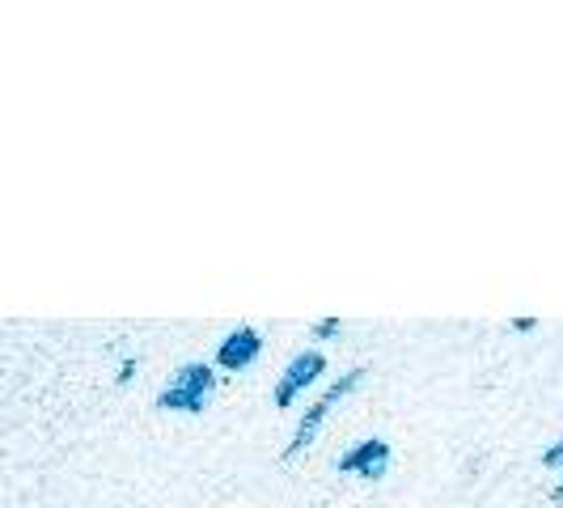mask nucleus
<instances>
[{"mask_svg": "<svg viewBox=\"0 0 563 508\" xmlns=\"http://www.w3.org/2000/svg\"><path fill=\"white\" fill-rule=\"evenodd\" d=\"M212 386H217L212 368L203 365V361H191V365H183L166 382V390L157 395V407H162V411L196 416V411H203V402H208V395H212Z\"/></svg>", "mask_w": 563, "mask_h": 508, "instance_id": "obj_1", "label": "nucleus"}, {"mask_svg": "<svg viewBox=\"0 0 563 508\" xmlns=\"http://www.w3.org/2000/svg\"><path fill=\"white\" fill-rule=\"evenodd\" d=\"M361 382H365V368H352V373H343V377H339L335 386H331V390H327V395L318 398V402H313L310 411L301 416V423H297V432H292V441H288V453H284V457H297V453L310 450L313 437H318V428H322V420H327V411L335 407L339 398L352 395V390H356Z\"/></svg>", "mask_w": 563, "mask_h": 508, "instance_id": "obj_2", "label": "nucleus"}, {"mask_svg": "<svg viewBox=\"0 0 563 508\" xmlns=\"http://www.w3.org/2000/svg\"><path fill=\"white\" fill-rule=\"evenodd\" d=\"M322 368H327V356H322V352H297V356H292V365L284 368L280 382H276V402L288 407L292 398L310 386V382L322 377Z\"/></svg>", "mask_w": 563, "mask_h": 508, "instance_id": "obj_3", "label": "nucleus"}, {"mask_svg": "<svg viewBox=\"0 0 563 508\" xmlns=\"http://www.w3.org/2000/svg\"><path fill=\"white\" fill-rule=\"evenodd\" d=\"M339 471L343 475H361V479H382L390 471V445L386 441H361V445L343 450Z\"/></svg>", "mask_w": 563, "mask_h": 508, "instance_id": "obj_4", "label": "nucleus"}, {"mask_svg": "<svg viewBox=\"0 0 563 508\" xmlns=\"http://www.w3.org/2000/svg\"><path fill=\"white\" fill-rule=\"evenodd\" d=\"M263 352V335L254 331V327H238V331H229L221 339V347H217V361L221 368H246Z\"/></svg>", "mask_w": 563, "mask_h": 508, "instance_id": "obj_5", "label": "nucleus"}, {"mask_svg": "<svg viewBox=\"0 0 563 508\" xmlns=\"http://www.w3.org/2000/svg\"><path fill=\"white\" fill-rule=\"evenodd\" d=\"M542 466H551V471H563V437L547 445V453H542Z\"/></svg>", "mask_w": 563, "mask_h": 508, "instance_id": "obj_6", "label": "nucleus"}, {"mask_svg": "<svg viewBox=\"0 0 563 508\" xmlns=\"http://www.w3.org/2000/svg\"><path fill=\"white\" fill-rule=\"evenodd\" d=\"M313 335H318V339H331V335H339V322H335V318H322V322H318V327H313Z\"/></svg>", "mask_w": 563, "mask_h": 508, "instance_id": "obj_7", "label": "nucleus"}, {"mask_svg": "<svg viewBox=\"0 0 563 508\" xmlns=\"http://www.w3.org/2000/svg\"><path fill=\"white\" fill-rule=\"evenodd\" d=\"M114 377H119V386H128V382H132V377H136V361H132V356H128V361H123V365H119V373H114Z\"/></svg>", "mask_w": 563, "mask_h": 508, "instance_id": "obj_8", "label": "nucleus"}, {"mask_svg": "<svg viewBox=\"0 0 563 508\" xmlns=\"http://www.w3.org/2000/svg\"><path fill=\"white\" fill-rule=\"evenodd\" d=\"M551 500H555V505H563V475H560V483H555V492H551Z\"/></svg>", "mask_w": 563, "mask_h": 508, "instance_id": "obj_9", "label": "nucleus"}]
</instances>
